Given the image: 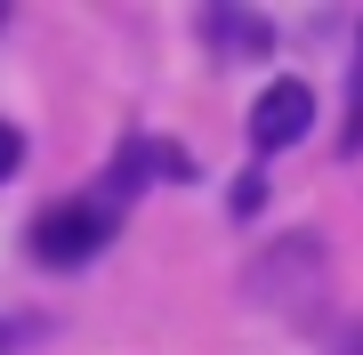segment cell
<instances>
[{"label": "cell", "instance_id": "cell-5", "mask_svg": "<svg viewBox=\"0 0 363 355\" xmlns=\"http://www.w3.org/2000/svg\"><path fill=\"white\" fill-rule=\"evenodd\" d=\"M33 339H40V323H33V315H16V323H0V355H25Z\"/></svg>", "mask_w": 363, "mask_h": 355}, {"label": "cell", "instance_id": "cell-6", "mask_svg": "<svg viewBox=\"0 0 363 355\" xmlns=\"http://www.w3.org/2000/svg\"><path fill=\"white\" fill-rule=\"evenodd\" d=\"M339 355H363V331H355V339H347V347H339Z\"/></svg>", "mask_w": 363, "mask_h": 355}, {"label": "cell", "instance_id": "cell-4", "mask_svg": "<svg viewBox=\"0 0 363 355\" xmlns=\"http://www.w3.org/2000/svg\"><path fill=\"white\" fill-rule=\"evenodd\" d=\"M347 145H363V40H355V81H347Z\"/></svg>", "mask_w": 363, "mask_h": 355}, {"label": "cell", "instance_id": "cell-2", "mask_svg": "<svg viewBox=\"0 0 363 355\" xmlns=\"http://www.w3.org/2000/svg\"><path fill=\"white\" fill-rule=\"evenodd\" d=\"M315 130V89L307 81H274V89H259V106H250V145L259 154H283L291 137Z\"/></svg>", "mask_w": 363, "mask_h": 355}, {"label": "cell", "instance_id": "cell-3", "mask_svg": "<svg viewBox=\"0 0 363 355\" xmlns=\"http://www.w3.org/2000/svg\"><path fill=\"white\" fill-rule=\"evenodd\" d=\"M16 170H25V130H16V121H0V186H9Z\"/></svg>", "mask_w": 363, "mask_h": 355}, {"label": "cell", "instance_id": "cell-1", "mask_svg": "<svg viewBox=\"0 0 363 355\" xmlns=\"http://www.w3.org/2000/svg\"><path fill=\"white\" fill-rule=\"evenodd\" d=\"M121 226V202L113 194H73V202H49L33 218V259L40 266H89Z\"/></svg>", "mask_w": 363, "mask_h": 355}]
</instances>
